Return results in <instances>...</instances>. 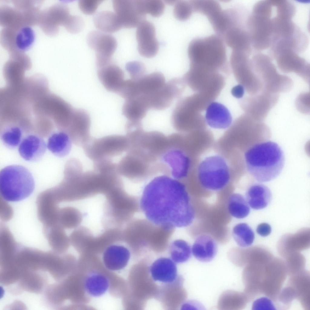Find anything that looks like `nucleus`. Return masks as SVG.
<instances>
[{"label":"nucleus","mask_w":310,"mask_h":310,"mask_svg":"<svg viewBox=\"0 0 310 310\" xmlns=\"http://www.w3.org/2000/svg\"><path fill=\"white\" fill-rule=\"evenodd\" d=\"M116 164L119 174L128 179L139 181L146 179L154 173L157 166L155 163L143 153L130 149Z\"/></svg>","instance_id":"11"},{"label":"nucleus","mask_w":310,"mask_h":310,"mask_svg":"<svg viewBox=\"0 0 310 310\" xmlns=\"http://www.w3.org/2000/svg\"><path fill=\"white\" fill-rule=\"evenodd\" d=\"M140 203L147 219L157 225L185 227L194 219L185 185L167 174L154 177L146 185Z\"/></svg>","instance_id":"1"},{"label":"nucleus","mask_w":310,"mask_h":310,"mask_svg":"<svg viewBox=\"0 0 310 310\" xmlns=\"http://www.w3.org/2000/svg\"><path fill=\"white\" fill-rule=\"evenodd\" d=\"M250 58L252 69L260 81L263 91L279 93L288 92L292 88V79L278 73L273 60L268 55L255 52Z\"/></svg>","instance_id":"6"},{"label":"nucleus","mask_w":310,"mask_h":310,"mask_svg":"<svg viewBox=\"0 0 310 310\" xmlns=\"http://www.w3.org/2000/svg\"><path fill=\"white\" fill-rule=\"evenodd\" d=\"M1 138L7 147L14 148L19 145L23 139V132L19 126L9 124L3 129L1 133Z\"/></svg>","instance_id":"44"},{"label":"nucleus","mask_w":310,"mask_h":310,"mask_svg":"<svg viewBox=\"0 0 310 310\" xmlns=\"http://www.w3.org/2000/svg\"><path fill=\"white\" fill-rule=\"evenodd\" d=\"M193 12L190 1L177 0L175 4L173 14L175 17L179 20H187L190 17Z\"/></svg>","instance_id":"48"},{"label":"nucleus","mask_w":310,"mask_h":310,"mask_svg":"<svg viewBox=\"0 0 310 310\" xmlns=\"http://www.w3.org/2000/svg\"><path fill=\"white\" fill-rule=\"evenodd\" d=\"M197 172L201 184L210 190L222 189L227 184L230 178L229 167L226 161L219 155L205 158L199 164Z\"/></svg>","instance_id":"7"},{"label":"nucleus","mask_w":310,"mask_h":310,"mask_svg":"<svg viewBox=\"0 0 310 310\" xmlns=\"http://www.w3.org/2000/svg\"><path fill=\"white\" fill-rule=\"evenodd\" d=\"M284 259L288 275H295L304 270L305 259L300 252L291 253Z\"/></svg>","instance_id":"46"},{"label":"nucleus","mask_w":310,"mask_h":310,"mask_svg":"<svg viewBox=\"0 0 310 310\" xmlns=\"http://www.w3.org/2000/svg\"><path fill=\"white\" fill-rule=\"evenodd\" d=\"M35 38V32L29 26L4 28L0 32L1 44L9 54L17 52L25 53L31 48Z\"/></svg>","instance_id":"13"},{"label":"nucleus","mask_w":310,"mask_h":310,"mask_svg":"<svg viewBox=\"0 0 310 310\" xmlns=\"http://www.w3.org/2000/svg\"><path fill=\"white\" fill-rule=\"evenodd\" d=\"M91 119L88 113L82 109H74L66 130L72 143L82 147L91 138Z\"/></svg>","instance_id":"17"},{"label":"nucleus","mask_w":310,"mask_h":310,"mask_svg":"<svg viewBox=\"0 0 310 310\" xmlns=\"http://www.w3.org/2000/svg\"><path fill=\"white\" fill-rule=\"evenodd\" d=\"M297 108L299 111L302 113H308V109L309 108V95L308 94H301L298 97L296 101Z\"/></svg>","instance_id":"54"},{"label":"nucleus","mask_w":310,"mask_h":310,"mask_svg":"<svg viewBox=\"0 0 310 310\" xmlns=\"http://www.w3.org/2000/svg\"><path fill=\"white\" fill-rule=\"evenodd\" d=\"M266 264H252L246 265L243 272L245 294L249 301L262 294V286Z\"/></svg>","instance_id":"21"},{"label":"nucleus","mask_w":310,"mask_h":310,"mask_svg":"<svg viewBox=\"0 0 310 310\" xmlns=\"http://www.w3.org/2000/svg\"><path fill=\"white\" fill-rule=\"evenodd\" d=\"M191 249L193 255L197 260L207 262L214 258L217 249L215 240L209 236L203 235L197 238Z\"/></svg>","instance_id":"30"},{"label":"nucleus","mask_w":310,"mask_h":310,"mask_svg":"<svg viewBox=\"0 0 310 310\" xmlns=\"http://www.w3.org/2000/svg\"><path fill=\"white\" fill-rule=\"evenodd\" d=\"M0 25L3 28H12L28 26L22 12L6 5L0 7Z\"/></svg>","instance_id":"36"},{"label":"nucleus","mask_w":310,"mask_h":310,"mask_svg":"<svg viewBox=\"0 0 310 310\" xmlns=\"http://www.w3.org/2000/svg\"><path fill=\"white\" fill-rule=\"evenodd\" d=\"M35 183L30 172L25 167L12 165L5 167L0 172V192L3 199L18 201L28 197L33 192Z\"/></svg>","instance_id":"5"},{"label":"nucleus","mask_w":310,"mask_h":310,"mask_svg":"<svg viewBox=\"0 0 310 310\" xmlns=\"http://www.w3.org/2000/svg\"><path fill=\"white\" fill-rule=\"evenodd\" d=\"M94 24L102 32L112 33L122 28L115 13L109 11H102L95 13L93 18Z\"/></svg>","instance_id":"37"},{"label":"nucleus","mask_w":310,"mask_h":310,"mask_svg":"<svg viewBox=\"0 0 310 310\" xmlns=\"http://www.w3.org/2000/svg\"><path fill=\"white\" fill-rule=\"evenodd\" d=\"M149 109L162 110L169 107L174 99L165 84L158 90L147 95H143Z\"/></svg>","instance_id":"39"},{"label":"nucleus","mask_w":310,"mask_h":310,"mask_svg":"<svg viewBox=\"0 0 310 310\" xmlns=\"http://www.w3.org/2000/svg\"><path fill=\"white\" fill-rule=\"evenodd\" d=\"M51 196H52V195H51ZM53 199H54V198H53Z\"/></svg>","instance_id":"59"},{"label":"nucleus","mask_w":310,"mask_h":310,"mask_svg":"<svg viewBox=\"0 0 310 310\" xmlns=\"http://www.w3.org/2000/svg\"><path fill=\"white\" fill-rule=\"evenodd\" d=\"M244 160L247 169L252 177L259 182H265L280 173L285 157L278 144L267 141L256 144L247 150Z\"/></svg>","instance_id":"2"},{"label":"nucleus","mask_w":310,"mask_h":310,"mask_svg":"<svg viewBox=\"0 0 310 310\" xmlns=\"http://www.w3.org/2000/svg\"><path fill=\"white\" fill-rule=\"evenodd\" d=\"M97 75L107 90L116 93L125 81L123 71L119 66L111 63L98 68Z\"/></svg>","instance_id":"26"},{"label":"nucleus","mask_w":310,"mask_h":310,"mask_svg":"<svg viewBox=\"0 0 310 310\" xmlns=\"http://www.w3.org/2000/svg\"><path fill=\"white\" fill-rule=\"evenodd\" d=\"M135 80L140 95H147L152 93L162 87L166 83L164 75L159 72L145 75L139 79Z\"/></svg>","instance_id":"35"},{"label":"nucleus","mask_w":310,"mask_h":310,"mask_svg":"<svg viewBox=\"0 0 310 310\" xmlns=\"http://www.w3.org/2000/svg\"><path fill=\"white\" fill-rule=\"evenodd\" d=\"M139 0H114L113 8L122 28L138 26L145 20L146 16L141 8Z\"/></svg>","instance_id":"16"},{"label":"nucleus","mask_w":310,"mask_h":310,"mask_svg":"<svg viewBox=\"0 0 310 310\" xmlns=\"http://www.w3.org/2000/svg\"><path fill=\"white\" fill-rule=\"evenodd\" d=\"M228 208L230 214L238 219L246 217L250 211L249 205L246 199L239 193L233 194L230 196Z\"/></svg>","instance_id":"42"},{"label":"nucleus","mask_w":310,"mask_h":310,"mask_svg":"<svg viewBox=\"0 0 310 310\" xmlns=\"http://www.w3.org/2000/svg\"><path fill=\"white\" fill-rule=\"evenodd\" d=\"M0 229V265H3L15 260L19 244L15 242L9 229L4 224H1Z\"/></svg>","instance_id":"28"},{"label":"nucleus","mask_w":310,"mask_h":310,"mask_svg":"<svg viewBox=\"0 0 310 310\" xmlns=\"http://www.w3.org/2000/svg\"><path fill=\"white\" fill-rule=\"evenodd\" d=\"M78 18V15L70 14L66 3L59 2L40 11L38 24L45 35L54 36L58 34L60 26H63L70 32Z\"/></svg>","instance_id":"8"},{"label":"nucleus","mask_w":310,"mask_h":310,"mask_svg":"<svg viewBox=\"0 0 310 310\" xmlns=\"http://www.w3.org/2000/svg\"><path fill=\"white\" fill-rule=\"evenodd\" d=\"M310 243V229L302 228L294 234L283 235L278 241L277 249L279 255L284 258L291 253L308 249Z\"/></svg>","instance_id":"18"},{"label":"nucleus","mask_w":310,"mask_h":310,"mask_svg":"<svg viewBox=\"0 0 310 310\" xmlns=\"http://www.w3.org/2000/svg\"><path fill=\"white\" fill-rule=\"evenodd\" d=\"M246 21L231 27L226 31L221 38L232 50L251 54L252 49Z\"/></svg>","instance_id":"22"},{"label":"nucleus","mask_w":310,"mask_h":310,"mask_svg":"<svg viewBox=\"0 0 310 310\" xmlns=\"http://www.w3.org/2000/svg\"><path fill=\"white\" fill-rule=\"evenodd\" d=\"M126 68L131 79L138 80L145 75V68L143 64L140 62H129L126 65Z\"/></svg>","instance_id":"50"},{"label":"nucleus","mask_w":310,"mask_h":310,"mask_svg":"<svg viewBox=\"0 0 310 310\" xmlns=\"http://www.w3.org/2000/svg\"><path fill=\"white\" fill-rule=\"evenodd\" d=\"M233 237L237 244L241 247H247L251 245L254 239V233L251 228L246 223H239L233 227L232 231Z\"/></svg>","instance_id":"43"},{"label":"nucleus","mask_w":310,"mask_h":310,"mask_svg":"<svg viewBox=\"0 0 310 310\" xmlns=\"http://www.w3.org/2000/svg\"><path fill=\"white\" fill-rule=\"evenodd\" d=\"M130 147L127 136L112 135L98 138L91 137L82 147L87 157L93 162L119 155Z\"/></svg>","instance_id":"9"},{"label":"nucleus","mask_w":310,"mask_h":310,"mask_svg":"<svg viewBox=\"0 0 310 310\" xmlns=\"http://www.w3.org/2000/svg\"><path fill=\"white\" fill-rule=\"evenodd\" d=\"M279 97L278 93L263 90L256 95L242 98L239 104L245 114L262 122L277 102Z\"/></svg>","instance_id":"12"},{"label":"nucleus","mask_w":310,"mask_h":310,"mask_svg":"<svg viewBox=\"0 0 310 310\" xmlns=\"http://www.w3.org/2000/svg\"><path fill=\"white\" fill-rule=\"evenodd\" d=\"M295 299H296V295L294 290L287 285L281 290L274 303L280 309H287L290 308Z\"/></svg>","instance_id":"47"},{"label":"nucleus","mask_w":310,"mask_h":310,"mask_svg":"<svg viewBox=\"0 0 310 310\" xmlns=\"http://www.w3.org/2000/svg\"><path fill=\"white\" fill-rule=\"evenodd\" d=\"M149 109L141 95L125 100L122 109L123 114L128 121H140Z\"/></svg>","instance_id":"33"},{"label":"nucleus","mask_w":310,"mask_h":310,"mask_svg":"<svg viewBox=\"0 0 310 310\" xmlns=\"http://www.w3.org/2000/svg\"><path fill=\"white\" fill-rule=\"evenodd\" d=\"M136 37L138 50L141 56L151 58L156 55L159 45L155 37V27L152 23L146 20L141 22L137 27Z\"/></svg>","instance_id":"19"},{"label":"nucleus","mask_w":310,"mask_h":310,"mask_svg":"<svg viewBox=\"0 0 310 310\" xmlns=\"http://www.w3.org/2000/svg\"><path fill=\"white\" fill-rule=\"evenodd\" d=\"M265 268L262 294L274 302L287 275L285 262L279 258H273Z\"/></svg>","instance_id":"14"},{"label":"nucleus","mask_w":310,"mask_h":310,"mask_svg":"<svg viewBox=\"0 0 310 310\" xmlns=\"http://www.w3.org/2000/svg\"><path fill=\"white\" fill-rule=\"evenodd\" d=\"M243 264H266L273 258V256L267 249L260 246H254L242 249Z\"/></svg>","instance_id":"40"},{"label":"nucleus","mask_w":310,"mask_h":310,"mask_svg":"<svg viewBox=\"0 0 310 310\" xmlns=\"http://www.w3.org/2000/svg\"><path fill=\"white\" fill-rule=\"evenodd\" d=\"M143 8L146 14L148 13L154 17H158L163 12L165 9L164 3L160 0L143 1Z\"/></svg>","instance_id":"49"},{"label":"nucleus","mask_w":310,"mask_h":310,"mask_svg":"<svg viewBox=\"0 0 310 310\" xmlns=\"http://www.w3.org/2000/svg\"><path fill=\"white\" fill-rule=\"evenodd\" d=\"M246 200L253 209L258 210L266 207L271 202V192L266 186L261 183H255L250 186L246 195Z\"/></svg>","instance_id":"31"},{"label":"nucleus","mask_w":310,"mask_h":310,"mask_svg":"<svg viewBox=\"0 0 310 310\" xmlns=\"http://www.w3.org/2000/svg\"><path fill=\"white\" fill-rule=\"evenodd\" d=\"M287 285L294 290L296 299L306 310H310V273L303 270L297 274L290 276Z\"/></svg>","instance_id":"27"},{"label":"nucleus","mask_w":310,"mask_h":310,"mask_svg":"<svg viewBox=\"0 0 310 310\" xmlns=\"http://www.w3.org/2000/svg\"><path fill=\"white\" fill-rule=\"evenodd\" d=\"M163 162L168 166L172 177L179 180L187 176L190 166V160L182 150L172 148L162 156Z\"/></svg>","instance_id":"20"},{"label":"nucleus","mask_w":310,"mask_h":310,"mask_svg":"<svg viewBox=\"0 0 310 310\" xmlns=\"http://www.w3.org/2000/svg\"><path fill=\"white\" fill-rule=\"evenodd\" d=\"M257 233L261 236L265 237L268 236L271 232V228L269 224L262 223L259 224L256 228Z\"/></svg>","instance_id":"56"},{"label":"nucleus","mask_w":310,"mask_h":310,"mask_svg":"<svg viewBox=\"0 0 310 310\" xmlns=\"http://www.w3.org/2000/svg\"><path fill=\"white\" fill-rule=\"evenodd\" d=\"M103 1L101 0H80L78 2V5L84 13L90 15L95 12Z\"/></svg>","instance_id":"52"},{"label":"nucleus","mask_w":310,"mask_h":310,"mask_svg":"<svg viewBox=\"0 0 310 310\" xmlns=\"http://www.w3.org/2000/svg\"><path fill=\"white\" fill-rule=\"evenodd\" d=\"M176 1L177 0H165L164 1L168 4L172 5L175 4Z\"/></svg>","instance_id":"58"},{"label":"nucleus","mask_w":310,"mask_h":310,"mask_svg":"<svg viewBox=\"0 0 310 310\" xmlns=\"http://www.w3.org/2000/svg\"><path fill=\"white\" fill-rule=\"evenodd\" d=\"M251 55L243 51L232 50L230 63L231 71L237 82L243 87L250 95H253L261 92L263 87L252 69Z\"/></svg>","instance_id":"10"},{"label":"nucleus","mask_w":310,"mask_h":310,"mask_svg":"<svg viewBox=\"0 0 310 310\" xmlns=\"http://www.w3.org/2000/svg\"><path fill=\"white\" fill-rule=\"evenodd\" d=\"M47 147L45 141L40 137L30 134L23 138L19 145L18 151L20 156L24 159L35 162L43 157Z\"/></svg>","instance_id":"24"},{"label":"nucleus","mask_w":310,"mask_h":310,"mask_svg":"<svg viewBox=\"0 0 310 310\" xmlns=\"http://www.w3.org/2000/svg\"><path fill=\"white\" fill-rule=\"evenodd\" d=\"M172 260L176 263H182L190 258L192 249L189 244L186 241L179 239L173 241L170 248Z\"/></svg>","instance_id":"45"},{"label":"nucleus","mask_w":310,"mask_h":310,"mask_svg":"<svg viewBox=\"0 0 310 310\" xmlns=\"http://www.w3.org/2000/svg\"><path fill=\"white\" fill-rule=\"evenodd\" d=\"M209 104L208 101L199 93L180 98L171 115L173 126L181 132L204 128L206 123L201 113Z\"/></svg>","instance_id":"4"},{"label":"nucleus","mask_w":310,"mask_h":310,"mask_svg":"<svg viewBox=\"0 0 310 310\" xmlns=\"http://www.w3.org/2000/svg\"><path fill=\"white\" fill-rule=\"evenodd\" d=\"M206 124L212 128L225 129L232 124L231 114L222 104L215 101L210 104L206 109L205 117Z\"/></svg>","instance_id":"25"},{"label":"nucleus","mask_w":310,"mask_h":310,"mask_svg":"<svg viewBox=\"0 0 310 310\" xmlns=\"http://www.w3.org/2000/svg\"><path fill=\"white\" fill-rule=\"evenodd\" d=\"M35 272L27 270L23 272L19 279V285L26 291L38 293L42 291L45 281L42 276Z\"/></svg>","instance_id":"41"},{"label":"nucleus","mask_w":310,"mask_h":310,"mask_svg":"<svg viewBox=\"0 0 310 310\" xmlns=\"http://www.w3.org/2000/svg\"><path fill=\"white\" fill-rule=\"evenodd\" d=\"M130 257L129 250L119 244H113L104 251L102 259L106 268L112 271L120 270L127 265Z\"/></svg>","instance_id":"23"},{"label":"nucleus","mask_w":310,"mask_h":310,"mask_svg":"<svg viewBox=\"0 0 310 310\" xmlns=\"http://www.w3.org/2000/svg\"><path fill=\"white\" fill-rule=\"evenodd\" d=\"M245 90L243 87L240 84H238L232 89L231 93L235 97L238 99L242 98L245 92Z\"/></svg>","instance_id":"57"},{"label":"nucleus","mask_w":310,"mask_h":310,"mask_svg":"<svg viewBox=\"0 0 310 310\" xmlns=\"http://www.w3.org/2000/svg\"><path fill=\"white\" fill-rule=\"evenodd\" d=\"M72 143L68 134L64 131H61L54 133L49 137L47 146L54 155L62 157L70 153Z\"/></svg>","instance_id":"34"},{"label":"nucleus","mask_w":310,"mask_h":310,"mask_svg":"<svg viewBox=\"0 0 310 310\" xmlns=\"http://www.w3.org/2000/svg\"><path fill=\"white\" fill-rule=\"evenodd\" d=\"M166 84L174 98H180L183 93L186 84L182 78H175L170 80Z\"/></svg>","instance_id":"51"},{"label":"nucleus","mask_w":310,"mask_h":310,"mask_svg":"<svg viewBox=\"0 0 310 310\" xmlns=\"http://www.w3.org/2000/svg\"><path fill=\"white\" fill-rule=\"evenodd\" d=\"M87 42L89 47L95 52L97 69L111 63L112 55L117 46V41L114 37L101 31L93 30L87 34Z\"/></svg>","instance_id":"15"},{"label":"nucleus","mask_w":310,"mask_h":310,"mask_svg":"<svg viewBox=\"0 0 310 310\" xmlns=\"http://www.w3.org/2000/svg\"><path fill=\"white\" fill-rule=\"evenodd\" d=\"M150 271L154 280L163 282L173 281L177 275L176 264L173 260L167 258L155 260L150 266Z\"/></svg>","instance_id":"29"},{"label":"nucleus","mask_w":310,"mask_h":310,"mask_svg":"<svg viewBox=\"0 0 310 310\" xmlns=\"http://www.w3.org/2000/svg\"><path fill=\"white\" fill-rule=\"evenodd\" d=\"M2 205L1 204L2 206V209H1L0 211L1 218L3 221H8L10 219L12 216V209L10 206L3 200H2Z\"/></svg>","instance_id":"55"},{"label":"nucleus","mask_w":310,"mask_h":310,"mask_svg":"<svg viewBox=\"0 0 310 310\" xmlns=\"http://www.w3.org/2000/svg\"><path fill=\"white\" fill-rule=\"evenodd\" d=\"M63 228L58 223L43 226V234L51 247L56 252H61L67 242V237Z\"/></svg>","instance_id":"38"},{"label":"nucleus","mask_w":310,"mask_h":310,"mask_svg":"<svg viewBox=\"0 0 310 310\" xmlns=\"http://www.w3.org/2000/svg\"><path fill=\"white\" fill-rule=\"evenodd\" d=\"M109 286L107 278L103 274L96 271L88 274L84 281V287L86 292L94 297L104 295L108 290Z\"/></svg>","instance_id":"32"},{"label":"nucleus","mask_w":310,"mask_h":310,"mask_svg":"<svg viewBox=\"0 0 310 310\" xmlns=\"http://www.w3.org/2000/svg\"><path fill=\"white\" fill-rule=\"evenodd\" d=\"M272 300L268 297L258 298L254 302L252 309H276Z\"/></svg>","instance_id":"53"},{"label":"nucleus","mask_w":310,"mask_h":310,"mask_svg":"<svg viewBox=\"0 0 310 310\" xmlns=\"http://www.w3.org/2000/svg\"><path fill=\"white\" fill-rule=\"evenodd\" d=\"M188 54L190 68L229 73L224 42L217 35L193 39L189 44Z\"/></svg>","instance_id":"3"}]
</instances>
